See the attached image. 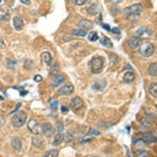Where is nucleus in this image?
<instances>
[{
  "label": "nucleus",
  "instance_id": "nucleus-1",
  "mask_svg": "<svg viewBox=\"0 0 157 157\" xmlns=\"http://www.w3.org/2000/svg\"><path fill=\"white\" fill-rule=\"evenodd\" d=\"M104 65H105V59L101 56H98V57H94L93 59L90 61V70L91 72L93 74H101L104 68Z\"/></svg>",
  "mask_w": 157,
  "mask_h": 157
},
{
  "label": "nucleus",
  "instance_id": "nucleus-2",
  "mask_svg": "<svg viewBox=\"0 0 157 157\" xmlns=\"http://www.w3.org/2000/svg\"><path fill=\"white\" fill-rule=\"evenodd\" d=\"M126 16L128 17L131 20H135L136 18H138L139 15L143 12V8H141L140 4H133V5H130L128 8H126L124 10Z\"/></svg>",
  "mask_w": 157,
  "mask_h": 157
},
{
  "label": "nucleus",
  "instance_id": "nucleus-3",
  "mask_svg": "<svg viewBox=\"0 0 157 157\" xmlns=\"http://www.w3.org/2000/svg\"><path fill=\"white\" fill-rule=\"evenodd\" d=\"M154 51H155V45L151 42H143L139 46V53L145 58L151 57Z\"/></svg>",
  "mask_w": 157,
  "mask_h": 157
},
{
  "label": "nucleus",
  "instance_id": "nucleus-4",
  "mask_svg": "<svg viewBox=\"0 0 157 157\" xmlns=\"http://www.w3.org/2000/svg\"><path fill=\"white\" fill-rule=\"evenodd\" d=\"M26 119H27V115L24 111H19L18 113L13 116L12 118V124L15 128H21L23 125L26 122Z\"/></svg>",
  "mask_w": 157,
  "mask_h": 157
},
{
  "label": "nucleus",
  "instance_id": "nucleus-5",
  "mask_svg": "<svg viewBox=\"0 0 157 157\" xmlns=\"http://www.w3.org/2000/svg\"><path fill=\"white\" fill-rule=\"evenodd\" d=\"M27 128L35 135H38L41 133V125L36 119H34V118H31V119L27 122Z\"/></svg>",
  "mask_w": 157,
  "mask_h": 157
},
{
  "label": "nucleus",
  "instance_id": "nucleus-6",
  "mask_svg": "<svg viewBox=\"0 0 157 157\" xmlns=\"http://www.w3.org/2000/svg\"><path fill=\"white\" fill-rule=\"evenodd\" d=\"M41 132L46 137H51L53 135H55L56 129L49 122H44L43 125H41Z\"/></svg>",
  "mask_w": 157,
  "mask_h": 157
},
{
  "label": "nucleus",
  "instance_id": "nucleus-7",
  "mask_svg": "<svg viewBox=\"0 0 157 157\" xmlns=\"http://www.w3.org/2000/svg\"><path fill=\"white\" fill-rule=\"evenodd\" d=\"M141 43H143V40H141V38L139 37V36H133V37H131L130 39H129L128 44L131 49H137L139 48Z\"/></svg>",
  "mask_w": 157,
  "mask_h": 157
},
{
  "label": "nucleus",
  "instance_id": "nucleus-8",
  "mask_svg": "<svg viewBox=\"0 0 157 157\" xmlns=\"http://www.w3.org/2000/svg\"><path fill=\"white\" fill-rule=\"evenodd\" d=\"M74 87L72 84H66V85L62 86V87L60 88L59 91H58V93H59V95L66 96V95L71 94L72 92H74Z\"/></svg>",
  "mask_w": 157,
  "mask_h": 157
},
{
  "label": "nucleus",
  "instance_id": "nucleus-9",
  "mask_svg": "<svg viewBox=\"0 0 157 157\" xmlns=\"http://www.w3.org/2000/svg\"><path fill=\"white\" fill-rule=\"evenodd\" d=\"M139 138H141L143 141H145L146 145H149V143H155L156 141V138L151 132H143V133H140L139 134Z\"/></svg>",
  "mask_w": 157,
  "mask_h": 157
},
{
  "label": "nucleus",
  "instance_id": "nucleus-10",
  "mask_svg": "<svg viewBox=\"0 0 157 157\" xmlns=\"http://www.w3.org/2000/svg\"><path fill=\"white\" fill-rule=\"evenodd\" d=\"M107 86V82L105 79H98L94 82V84L92 85V89L95 91H103L105 89V87Z\"/></svg>",
  "mask_w": 157,
  "mask_h": 157
},
{
  "label": "nucleus",
  "instance_id": "nucleus-11",
  "mask_svg": "<svg viewBox=\"0 0 157 157\" xmlns=\"http://www.w3.org/2000/svg\"><path fill=\"white\" fill-rule=\"evenodd\" d=\"M11 18V12L8 6H1L0 8V20L8 21Z\"/></svg>",
  "mask_w": 157,
  "mask_h": 157
},
{
  "label": "nucleus",
  "instance_id": "nucleus-12",
  "mask_svg": "<svg viewBox=\"0 0 157 157\" xmlns=\"http://www.w3.org/2000/svg\"><path fill=\"white\" fill-rule=\"evenodd\" d=\"M11 143H12V147L14 148V150L21 151V149H22V141H21V138L19 136H17V135L16 136H13Z\"/></svg>",
  "mask_w": 157,
  "mask_h": 157
},
{
  "label": "nucleus",
  "instance_id": "nucleus-13",
  "mask_svg": "<svg viewBox=\"0 0 157 157\" xmlns=\"http://www.w3.org/2000/svg\"><path fill=\"white\" fill-rule=\"evenodd\" d=\"M70 105H71V107L74 109H76V110H80V109H82L84 107V102H83V100H82L81 98L76 96V98H74L71 100Z\"/></svg>",
  "mask_w": 157,
  "mask_h": 157
},
{
  "label": "nucleus",
  "instance_id": "nucleus-14",
  "mask_svg": "<svg viewBox=\"0 0 157 157\" xmlns=\"http://www.w3.org/2000/svg\"><path fill=\"white\" fill-rule=\"evenodd\" d=\"M13 24H14V27L17 29V31H20V29H22L23 24H24L22 17H20V16H15L14 19H13Z\"/></svg>",
  "mask_w": 157,
  "mask_h": 157
},
{
  "label": "nucleus",
  "instance_id": "nucleus-15",
  "mask_svg": "<svg viewBox=\"0 0 157 157\" xmlns=\"http://www.w3.org/2000/svg\"><path fill=\"white\" fill-rule=\"evenodd\" d=\"M78 25H79L80 29H83V31L92 29V22L89 20H87V19H83V20H81Z\"/></svg>",
  "mask_w": 157,
  "mask_h": 157
},
{
  "label": "nucleus",
  "instance_id": "nucleus-16",
  "mask_svg": "<svg viewBox=\"0 0 157 157\" xmlns=\"http://www.w3.org/2000/svg\"><path fill=\"white\" fill-rule=\"evenodd\" d=\"M41 61L45 63L46 65H50L51 63V55L49 51H43L41 53Z\"/></svg>",
  "mask_w": 157,
  "mask_h": 157
},
{
  "label": "nucleus",
  "instance_id": "nucleus-17",
  "mask_svg": "<svg viewBox=\"0 0 157 157\" xmlns=\"http://www.w3.org/2000/svg\"><path fill=\"white\" fill-rule=\"evenodd\" d=\"M64 77L62 76L61 74H56L55 77H53V85L55 86H61V84L63 83L64 82Z\"/></svg>",
  "mask_w": 157,
  "mask_h": 157
},
{
  "label": "nucleus",
  "instance_id": "nucleus-18",
  "mask_svg": "<svg viewBox=\"0 0 157 157\" xmlns=\"http://www.w3.org/2000/svg\"><path fill=\"white\" fill-rule=\"evenodd\" d=\"M149 93L153 96L154 98H157V83L153 82V83L150 84L149 86Z\"/></svg>",
  "mask_w": 157,
  "mask_h": 157
},
{
  "label": "nucleus",
  "instance_id": "nucleus-19",
  "mask_svg": "<svg viewBox=\"0 0 157 157\" xmlns=\"http://www.w3.org/2000/svg\"><path fill=\"white\" fill-rule=\"evenodd\" d=\"M101 41V44L103 45V46H106V47H112L113 44L112 42H111V40L109 39L108 37H106V36H103V37L98 38Z\"/></svg>",
  "mask_w": 157,
  "mask_h": 157
},
{
  "label": "nucleus",
  "instance_id": "nucleus-20",
  "mask_svg": "<svg viewBox=\"0 0 157 157\" xmlns=\"http://www.w3.org/2000/svg\"><path fill=\"white\" fill-rule=\"evenodd\" d=\"M63 136L64 135L62 133H58V134L55 135L53 137V146H59L63 143Z\"/></svg>",
  "mask_w": 157,
  "mask_h": 157
},
{
  "label": "nucleus",
  "instance_id": "nucleus-21",
  "mask_svg": "<svg viewBox=\"0 0 157 157\" xmlns=\"http://www.w3.org/2000/svg\"><path fill=\"white\" fill-rule=\"evenodd\" d=\"M148 72H149L150 76L156 77L157 76V63H152L151 65L148 68Z\"/></svg>",
  "mask_w": 157,
  "mask_h": 157
},
{
  "label": "nucleus",
  "instance_id": "nucleus-22",
  "mask_svg": "<svg viewBox=\"0 0 157 157\" xmlns=\"http://www.w3.org/2000/svg\"><path fill=\"white\" fill-rule=\"evenodd\" d=\"M135 79V74L133 72H127L124 76V82L125 83H132Z\"/></svg>",
  "mask_w": 157,
  "mask_h": 157
},
{
  "label": "nucleus",
  "instance_id": "nucleus-23",
  "mask_svg": "<svg viewBox=\"0 0 157 157\" xmlns=\"http://www.w3.org/2000/svg\"><path fill=\"white\" fill-rule=\"evenodd\" d=\"M58 156H59V151L56 149L49 150V151H47L44 154V157H58Z\"/></svg>",
  "mask_w": 157,
  "mask_h": 157
},
{
  "label": "nucleus",
  "instance_id": "nucleus-24",
  "mask_svg": "<svg viewBox=\"0 0 157 157\" xmlns=\"http://www.w3.org/2000/svg\"><path fill=\"white\" fill-rule=\"evenodd\" d=\"M72 140H74V135H72V133L67 132V133H66V134L63 136V141H65L66 143H71Z\"/></svg>",
  "mask_w": 157,
  "mask_h": 157
},
{
  "label": "nucleus",
  "instance_id": "nucleus-25",
  "mask_svg": "<svg viewBox=\"0 0 157 157\" xmlns=\"http://www.w3.org/2000/svg\"><path fill=\"white\" fill-rule=\"evenodd\" d=\"M98 35L96 32H91V33L88 34V40L91 41V42H94V41H98Z\"/></svg>",
  "mask_w": 157,
  "mask_h": 157
},
{
  "label": "nucleus",
  "instance_id": "nucleus-26",
  "mask_svg": "<svg viewBox=\"0 0 157 157\" xmlns=\"http://www.w3.org/2000/svg\"><path fill=\"white\" fill-rule=\"evenodd\" d=\"M49 106H50V108L53 109V110H57L58 107H59V102H58L57 98H51V100L49 101Z\"/></svg>",
  "mask_w": 157,
  "mask_h": 157
},
{
  "label": "nucleus",
  "instance_id": "nucleus-27",
  "mask_svg": "<svg viewBox=\"0 0 157 157\" xmlns=\"http://www.w3.org/2000/svg\"><path fill=\"white\" fill-rule=\"evenodd\" d=\"M33 145L37 148H42L43 146V141L41 140L39 137H34L33 138Z\"/></svg>",
  "mask_w": 157,
  "mask_h": 157
},
{
  "label": "nucleus",
  "instance_id": "nucleus-28",
  "mask_svg": "<svg viewBox=\"0 0 157 157\" xmlns=\"http://www.w3.org/2000/svg\"><path fill=\"white\" fill-rule=\"evenodd\" d=\"M135 156H136V157H150L149 152L145 151V150H138V151H136Z\"/></svg>",
  "mask_w": 157,
  "mask_h": 157
},
{
  "label": "nucleus",
  "instance_id": "nucleus-29",
  "mask_svg": "<svg viewBox=\"0 0 157 157\" xmlns=\"http://www.w3.org/2000/svg\"><path fill=\"white\" fill-rule=\"evenodd\" d=\"M88 12H89L90 15H95L96 13L98 12V6L96 4H92L89 8H88Z\"/></svg>",
  "mask_w": 157,
  "mask_h": 157
},
{
  "label": "nucleus",
  "instance_id": "nucleus-30",
  "mask_svg": "<svg viewBox=\"0 0 157 157\" xmlns=\"http://www.w3.org/2000/svg\"><path fill=\"white\" fill-rule=\"evenodd\" d=\"M72 34L74 36H78V37H84V36H86V31H83V29H74Z\"/></svg>",
  "mask_w": 157,
  "mask_h": 157
},
{
  "label": "nucleus",
  "instance_id": "nucleus-31",
  "mask_svg": "<svg viewBox=\"0 0 157 157\" xmlns=\"http://www.w3.org/2000/svg\"><path fill=\"white\" fill-rule=\"evenodd\" d=\"M143 146H146L145 141L138 137V138L136 139V141H135V147H143Z\"/></svg>",
  "mask_w": 157,
  "mask_h": 157
},
{
  "label": "nucleus",
  "instance_id": "nucleus-32",
  "mask_svg": "<svg viewBox=\"0 0 157 157\" xmlns=\"http://www.w3.org/2000/svg\"><path fill=\"white\" fill-rule=\"evenodd\" d=\"M56 130H58V132H59V133H62V131L64 130V125H63V122H57V128H56Z\"/></svg>",
  "mask_w": 157,
  "mask_h": 157
},
{
  "label": "nucleus",
  "instance_id": "nucleus-33",
  "mask_svg": "<svg viewBox=\"0 0 157 157\" xmlns=\"http://www.w3.org/2000/svg\"><path fill=\"white\" fill-rule=\"evenodd\" d=\"M87 135H101V132L95 130V129H90V130L88 131Z\"/></svg>",
  "mask_w": 157,
  "mask_h": 157
},
{
  "label": "nucleus",
  "instance_id": "nucleus-34",
  "mask_svg": "<svg viewBox=\"0 0 157 157\" xmlns=\"http://www.w3.org/2000/svg\"><path fill=\"white\" fill-rule=\"evenodd\" d=\"M71 2L74 5H83L86 3V0H71Z\"/></svg>",
  "mask_w": 157,
  "mask_h": 157
},
{
  "label": "nucleus",
  "instance_id": "nucleus-35",
  "mask_svg": "<svg viewBox=\"0 0 157 157\" xmlns=\"http://www.w3.org/2000/svg\"><path fill=\"white\" fill-rule=\"evenodd\" d=\"M138 34L141 35V34H148V35H152V32L150 31L149 29H141L138 31Z\"/></svg>",
  "mask_w": 157,
  "mask_h": 157
},
{
  "label": "nucleus",
  "instance_id": "nucleus-36",
  "mask_svg": "<svg viewBox=\"0 0 157 157\" xmlns=\"http://www.w3.org/2000/svg\"><path fill=\"white\" fill-rule=\"evenodd\" d=\"M8 67H12V68H14V66L16 65V62L15 61H13V60H8Z\"/></svg>",
  "mask_w": 157,
  "mask_h": 157
},
{
  "label": "nucleus",
  "instance_id": "nucleus-37",
  "mask_svg": "<svg viewBox=\"0 0 157 157\" xmlns=\"http://www.w3.org/2000/svg\"><path fill=\"white\" fill-rule=\"evenodd\" d=\"M4 125H5V118L3 115L0 114V127H3Z\"/></svg>",
  "mask_w": 157,
  "mask_h": 157
},
{
  "label": "nucleus",
  "instance_id": "nucleus-38",
  "mask_svg": "<svg viewBox=\"0 0 157 157\" xmlns=\"http://www.w3.org/2000/svg\"><path fill=\"white\" fill-rule=\"evenodd\" d=\"M34 80H35L36 82H41V81H42V80H43V78L40 76V74H37V76L34 77Z\"/></svg>",
  "mask_w": 157,
  "mask_h": 157
},
{
  "label": "nucleus",
  "instance_id": "nucleus-39",
  "mask_svg": "<svg viewBox=\"0 0 157 157\" xmlns=\"http://www.w3.org/2000/svg\"><path fill=\"white\" fill-rule=\"evenodd\" d=\"M110 32H112V33H114V34H119V33H120L119 29H117V27H114V29H111Z\"/></svg>",
  "mask_w": 157,
  "mask_h": 157
},
{
  "label": "nucleus",
  "instance_id": "nucleus-40",
  "mask_svg": "<svg viewBox=\"0 0 157 157\" xmlns=\"http://www.w3.org/2000/svg\"><path fill=\"white\" fill-rule=\"evenodd\" d=\"M21 3L25 4V5H29L31 4V0H20Z\"/></svg>",
  "mask_w": 157,
  "mask_h": 157
},
{
  "label": "nucleus",
  "instance_id": "nucleus-41",
  "mask_svg": "<svg viewBox=\"0 0 157 157\" xmlns=\"http://www.w3.org/2000/svg\"><path fill=\"white\" fill-rule=\"evenodd\" d=\"M61 110L63 111L64 113H66V112L68 111V108H67L66 106H62V107H61Z\"/></svg>",
  "mask_w": 157,
  "mask_h": 157
},
{
  "label": "nucleus",
  "instance_id": "nucleus-42",
  "mask_svg": "<svg viewBox=\"0 0 157 157\" xmlns=\"http://www.w3.org/2000/svg\"><path fill=\"white\" fill-rule=\"evenodd\" d=\"M102 26H103V27H105V29H107V31H109V32H110V31H111L110 26H109V25H108V24H102Z\"/></svg>",
  "mask_w": 157,
  "mask_h": 157
},
{
  "label": "nucleus",
  "instance_id": "nucleus-43",
  "mask_svg": "<svg viewBox=\"0 0 157 157\" xmlns=\"http://www.w3.org/2000/svg\"><path fill=\"white\" fill-rule=\"evenodd\" d=\"M20 107H21V103H19V104H18V105H17L16 109H15V110H14V111H13V112H11V113H15V112H17V110H18V109H19V108H20Z\"/></svg>",
  "mask_w": 157,
  "mask_h": 157
},
{
  "label": "nucleus",
  "instance_id": "nucleus-44",
  "mask_svg": "<svg viewBox=\"0 0 157 157\" xmlns=\"http://www.w3.org/2000/svg\"><path fill=\"white\" fill-rule=\"evenodd\" d=\"M26 93H27L26 91H22V92H21V95H24V94H26Z\"/></svg>",
  "mask_w": 157,
  "mask_h": 157
},
{
  "label": "nucleus",
  "instance_id": "nucleus-45",
  "mask_svg": "<svg viewBox=\"0 0 157 157\" xmlns=\"http://www.w3.org/2000/svg\"><path fill=\"white\" fill-rule=\"evenodd\" d=\"M2 88V85H1V83H0V89H1Z\"/></svg>",
  "mask_w": 157,
  "mask_h": 157
},
{
  "label": "nucleus",
  "instance_id": "nucleus-46",
  "mask_svg": "<svg viewBox=\"0 0 157 157\" xmlns=\"http://www.w3.org/2000/svg\"><path fill=\"white\" fill-rule=\"evenodd\" d=\"M2 3V0H0V4H1Z\"/></svg>",
  "mask_w": 157,
  "mask_h": 157
},
{
  "label": "nucleus",
  "instance_id": "nucleus-47",
  "mask_svg": "<svg viewBox=\"0 0 157 157\" xmlns=\"http://www.w3.org/2000/svg\"><path fill=\"white\" fill-rule=\"evenodd\" d=\"M95 157H98V156H95Z\"/></svg>",
  "mask_w": 157,
  "mask_h": 157
}]
</instances>
